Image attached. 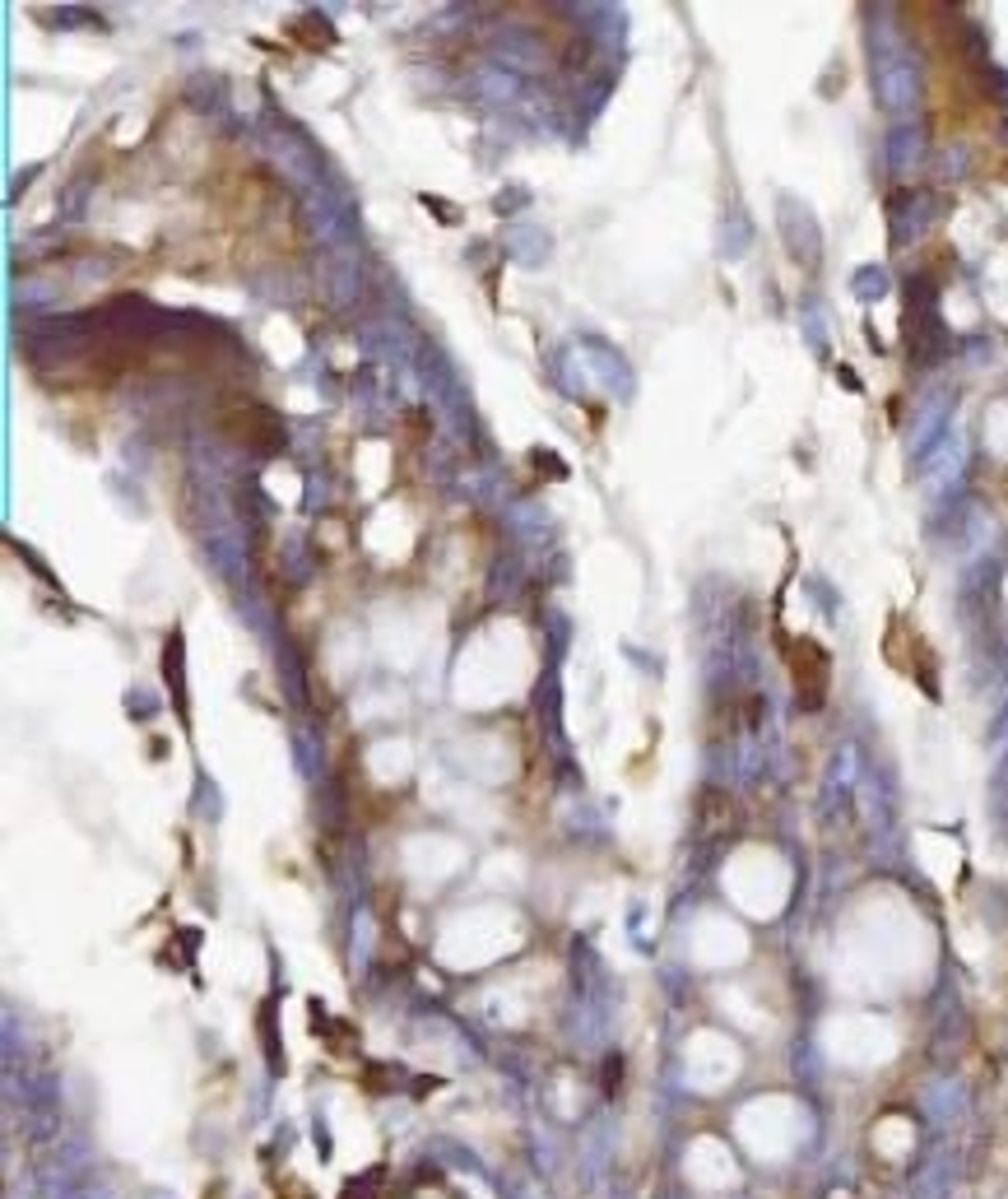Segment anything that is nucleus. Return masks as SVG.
Instances as JSON below:
<instances>
[{
    "mask_svg": "<svg viewBox=\"0 0 1008 1199\" xmlns=\"http://www.w3.org/2000/svg\"><path fill=\"white\" fill-rule=\"evenodd\" d=\"M786 665L795 674V693H800L804 707H823L827 698V679H832V660L814 637H791L786 642Z\"/></svg>",
    "mask_w": 1008,
    "mask_h": 1199,
    "instance_id": "nucleus-1",
    "label": "nucleus"
},
{
    "mask_svg": "<svg viewBox=\"0 0 1008 1199\" xmlns=\"http://www.w3.org/2000/svg\"><path fill=\"white\" fill-rule=\"evenodd\" d=\"M223 428H228L238 442H247V447H261V451H275L279 442H284V428H279V419L270 414V409H261V404H233L228 414H223Z\"/></svg>",
    "mask_w": 1008,
    "mask_h": 1199,
    "instance_id": "nucleus-2",
    "label": "nucleus"
},
{
    "mask_svg": "<svg viewBox=\"0 0 1008 1199\" xmlns=\"http://www.w3.org/2000/svg\"><path fill=\"white\" fill-rule=\"evenodd\" d=\"M702 814H707V828H711V832H721V828H730L734 805L721 796V791H711V796L702 800Z\"/></svg>",
    "mask_w": 1008,
    "mask_h": 1199,
    "instance_id": "nucleus-3",
    "label": "nucleus"
}]
</instances>
